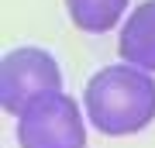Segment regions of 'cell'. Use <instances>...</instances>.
<instances>
[{
    "instance_id": "1",
    "label": "cell",
    "mask_w": 155,
    "mask_h": 148,
    "mask_svg": "<svg viewBox=\"0 0 155 148\" xmlns=\"http://www.w3.org/2000/svg\"><path fill=\"white\" fill-rule=\"evenodd\" d=\"M86 121L107 138L138 134L155 121V79L148 69L121 62L93 72L83 90Z\"/></svg>"
},
{
    "instance_id": "2",
    "label": "cell",
    "mask_w": 155,
    "mask_h": 148,
    "mask_svg": "<svg viewBox=\"0 0 155 148\" xmlns=\"http://www.w3.org/2000/svg\"><path fill=\"white\" fill-rule=\"evenodd\" d=\"M17 148H86V117L69 93H48L17 114Z\"/></svg>"
},
{
    "instance_id": "3",
    "label": "cell",
    "mask_w": 155,
    "mask_h": 148,
    "mask_svg": "<svg viewBox=\"0 0 155 148\" xmlns=\"http://www.w3.org/2000/svg\"><path fill=\"white\" fill-rule=\"evenodd\" d=\"M62 90V69L45 48L35 45H21L4 55L0 66V107L7 114H21L35 100L59 93Z\"/></svg>"
},
{
    "instance_id": "4",
    "label": "cell",
    "mask_w": 155,
    "mask_h": 148,
    "mask_svg": "<svg viewBox=\"0 0 155 148\" xmlns=\"http://www.w3.org/2000/svg\"><path fill=\"white\" fill-rule=\"evenodd\" d=\"M117 52L124 62L155 72V0H141L127 21L121 28V38H117Z\"/></svg>"
},
{
    "instance_id": "5",
    "label": "cell",
    "mask_w": 155,
    "mask_h": 148,
    "mask_svg": "<svg viewBox=\"0 0 155 148\" xmlns=\"http://www.w3.org/2000/svg\"><path fill=\"white\" fill-rule=\"evenodd\" d=\"M72 24L86 35H107L127 14V0H66Z\"/></svg>"
}]
</instances>
